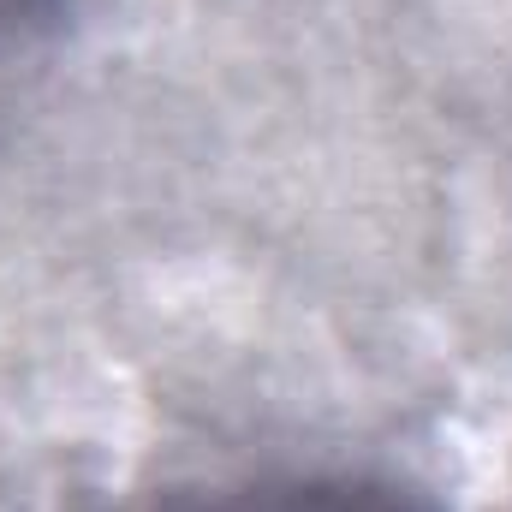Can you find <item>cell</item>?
Here are the masks:
<instances>
[{
	"instance_id": "2",
	"label": "cell",
	"mask_w": 512,
	"mask_h": 512,
	"mask_svg": "<svg viewBox=\"0 0 512 512\" xmlns=\"http://www.w3.org/2000/svg\"><path fill=\"white\" fill-rule=\"evenodd\" d=\"M36 6H42V0H0V42H6V36H12V30H18Z\"/></svg>"
},
{
	"instance_id": "1",
	"label": "cell",
	"mask_w": 512,
	"mask_h": 512,
	"mask_svg": "<svg viewBox=\"0 0 512 512\" xmlns=\"http://www.w3.org/2000/svg\"><path fill=\"white\" fill-rule=\"evenodd\" d=\"M185 512H417L399 489L364 483V477H286V483H251Z\"/></svg>"
}]
</instances>
